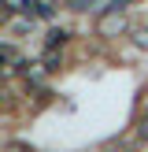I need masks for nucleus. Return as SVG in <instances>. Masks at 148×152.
Returning <instances> with one entry per match:
<instances>
[{"mask_svg":"<svg viewBox=\"0 0 148 152\" xmlns=\"http://www.w3.org/2000/svg\"><path fill=\"white\" fill-rule=\"evenodd\" d=\"M126 30H130V15H126V4H107L100 11V19H96V34L100 37H122Z\"/></svg>","mask_w":148,"mask_h":152,"instance_id":"1","label":"nucleus"},{"mask_svg":"<svg viewBox=\"0 0 148 152\" xmlns=\"http://www.w3.org/2000/svg\"><path fill=\"white\" fill-rule=\"evenodd\" d=\"M22 71V56L15 45H0V78H7V74Z\"/></svg>","mask_w":148,"mask_h":152,"instance_id":"2","label":"nucleus"},{"mask_svg":"<svg viewBox=\"0 0 148 152\" xmlns=\"http://www.w3.org/2000/svg\"><path fill=\"white\" fill-rule=\"evenodd\" d=\"M4 7L15 11V15H41V11H44L41 0H4Z\"/></svg>","mask_w":148,"mask_h":152,"instance_id":"3","label":"nucleus"},{"mask_svg":"<svg viewBox=\"0 0 148 152\" xmlns=\"http://www.w3.org/2000/svg\"><path fill=\"white\" fill-rule=\"evenodd\" d=\"M59 63H63V59H59V52H56V48L44 52V71H59Z\"/></svg>","mask_w":148,"mask_h":152,"instance_id":"4","label":"nucleus"},{"mask_svg":"<svg viewBox=\"0 0 148 152\" xmlns=\"http://www.w3.org/2000/svg\"><path fill=\"white\" fill-rule=\"evenodd\" d=\"M67 45V30H52L48 34V48H63Z\"/></svg>","mask_w":148,"mask_h":152,"instance_id":"5","label":"nucleus"},{"mask_svg":"<svg viewBox=\"0 0 148 152\" xmlns=\"http://www.w3.org/2000/svg\"><path fill=\"white\" fill-rule=\"evenodd\" d=\"M59 4H63L67 11H85V7L93 4V0H59Z\"/></svg>","mask_w":148,"mask_h":152,"instance_id":"6","label":"nucleus"},{"mask_svg":"<svg viewBox=\"0 0 148 152\" xmlns=\"http://www.w3.org/2000/svg\"><path fill=\"white\" fill-rule=\"evenodd\" d=\"M141 137H144V141H148V115H144V119H141Z\"/></svg>","mask_w":148,"mask_h":152,"instance_id":"7","label":"nucleus"},{"mask_svg":"<svg viewBox=\"0 0 148 152\" xmlns=\"http://www.w3.org/2000/svg\"><path fill=\"white\" fill-rule=\"evenodd\" d=\"M118 4H141V0H118Z\"/></svg>","mask_w":148,"mask_h":152,"instance_id":"8","label":"nucleus"}]
</instances>
